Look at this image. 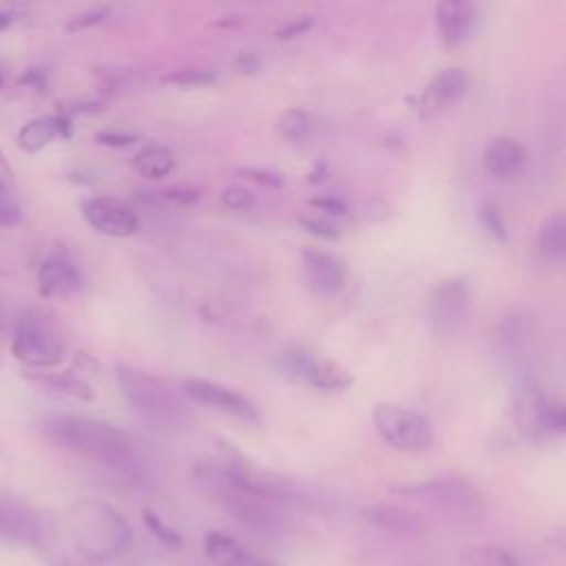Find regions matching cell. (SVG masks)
I'll use <instances>...</instances> for the list:
<instances>
[{
    "instance_id": "cell-25",
    "label": "cell",
    "mask_w": 566,
    "mask_h": 566,
    "mask_svg": "<svg viewBox=\"0 0 566 566\" xmlns=\"http://www.w3.org/2000/svg\"><path fill=\"white\" fill-rule=\"evenodd\" d=\"M31 380H35L38 385L46 387L49 391H55V394H64V396H71V398H77V400H91L93 398V391L91 387L80 378L75 376L73 371H62V374H31L29 376Z\"/></svg>"
},
{
    "instance_id": "cell-27",
    "label": "cell",
    "mask_w": 566,
    "mask_h": 566,
    "mask_svg": "<svg viewBox=\"0 0 566 566\" xmlns=\"http://www.w3.org/2000/svg\"><path fill=\"white\" fill-rule=\"evenodd\" d=\"M214 73L208 69H177L161 75V82L179 84V86H206L214 82Z\"/></svg>"
},
{
    "instance_id": "cell-11",
    "label": "cell",
    "mask_w": 566,
    "mask_h": 566,
    "mask_svg": "<svg viewBox=\"0 0 566 566\" xmlns=\"http://www.w3.org/2000/svg\"><path fill=\"white\" fill-rule=\"evenodd\" d=\"M181 391L192 398L195 402L214 407L223 413H230L239 420L245 422H256L259 420V411L252 405V400H248L243 394L214 382V380H206V378H184L181 380Z\"/></svg>"
},
{
    "instance_id": "cell-35",
    "label": "cell",
    "mask_w": 566,
    "mask_h": 566,
    "mask_svg": "<svg viewBox=\"0 0 566 566\" xmlns=\"http://www.w3.org/2000/svg\"><path fill=\"white\" fill-rule=\"evenodd\" d=\"M310 203L314 208H318L321 212H327V214H345V210H347V206L340 199H334V197H316Z\"/></svg>"
},
{
    "instance_id": "cell-14",
    "label": "cell",
    "mask_w": 566,
    "mask_h": 566,
    "mask_svg": "<svg viewBox=\"0 0 566 566\" xmlns=\"http://www.w3.org/2000/svg\"><path fill=\"white\" fill-rule=\"evenodd\" d=\"M82 287V276L75 263L64 254H49L38 265V292L49 298H64Z\"/></svg>"
},
{
    "instance_id": "cell-32",
    "label": "cell",
    "mask_w": 566,
    "mask_h": 566,
    "mask_svg": "<svg viewBox=\"0 0 566 566\" xmlns=\"http://www.w3.org/2000/svg\"><path fill=\"white\" fill-rule=\"evenodd\" d=\"M480 217H482L486 230H489L493 237H497V239H502V241L506 239V226H504L500 212H497L493 206H482Z\"/></svg>"
},
{
    "instance_id": "cell-2",
    "label": "cell",
    "mask_w": 566,
    "mask_h": 566,
    "mask_svg": "<svg viewBox=\"0 0 566 566\" xmlns=\"http://www.w3.org/2000/svg\"><path fill=\"white\" fill-rule=\"evenodd\" d=\"M40 433L53 447L111 469H126L135 460L133 438L106 420L55 413L40 420Z\"/></svg>"
},
{
    "instance_id": "cell-7",
    "label": "cell",
    "mask_w": 566,
    "mask_h": 566,
    "mask_svg": "<svg viewBox=\"0 0 566 566\" xmlns=\"http://www.w3.org/2000/svg\"><path fill=\"white\" fill-rule=\"evenodd\" d=\"M398 491L411 497H422L431 502L436 509H440L442 513L462 522L475 520L484 509L480 491L462 478H449V475L433 478L420 484H407Z\"/></svg>"
},
{
    "instance_id": "cell-28",
    "label": "cell",
    "mask_w": 566,
    "mask_h": 566,
    "mask_svg": "<svg viewBox=\"0 0 566 566\" xmlns=\"http://www.w3.org/2000/svg\"><path fill=\"white\" fill-rule=\"evenodd\" d=\"M221 203L230 210H250L254 206V195L243 186H226L221 190Z\"/></svg>"
},
{
    "instance_id": "cell-10",
    "label": "cell",
    "mask_w": 566,
    "mask_h": 566,
    "mask_svg": "<svg viewBox=\"0 0 566 566\" xmlns=\"http://www.w3.org/2000/svg\"><path fill=\"white\" fill-rule=\"evenodd\" d=\"M82 214L86 223L106 237H130L139 230L137 212L115 197H88L82 201Z\"/></svg>"
},
{
    "instance_id": "cell-6",
    "label": "cell",
    "mask_w": 566,
    "mask_h": 566,
    "mask_svg": "<svg viewBox=\"0 0 566 566\" xmlns=\"http://www.w3.org/2000/svg\"><path fill=\"white\" fill-rule=\"evenodd\" d=\"M374 427L380 438L405 453H418L431 447L433 429L424 416L413 409L394 405V402H378L371 411Z\"/></svg>"
},
{
    "instance_id": "cell-33",
    "label": "cell",
    "mask_w": 566,
    "mask_h": 566,
    "mask_svg": "<svg viewBox=\"0 0 566 566\" xmlns=\"http://www.w3.org/2000/svg\"><path fill=\"white\" fill-rule=\"evenodd\" d=\"M144 517H146V524L153 528V533H155L161 542H166V544H170V546H177V544H179V535H177L170 526H166L153 511H146Z\"/></svg>"
},
{
    "instance_id": "cell-24",
    "label": "cell",
    "mask_w": 566,
    "mask_h": 566,
    "mask_svg": "<svg viewBox=\"0 0 566 566\" xmlns=\"http://www.w3.org/2000/svg\"><path fill=\"white\" fill-rule=\"evenodd\" d=\"M462 564L464 566H526L520 555H515L504 546H493V544L464 548Z\"/></svg>"
},
{
    "instance_id": "cell-3",
    "label": "cell",
    "mask_w": 566,
    "mask_h": 566,
    "mask_svg": "<svg viewBox=\"0 0 566 566\" xmlns=\"http://www.w3.org/2000/svg\"><path fill=\"white\" fill-rule=\"evenodd\" d=\"M66 533L75 551L88 562H108L128 551L133 528L111 504L86 497L66 509Z\"/></svg>"
},
{
    "instance_id": "cell-26",
    "label": "cell",
    "mask_w": 566,
    "mask_h": 566,
    "mask_svg": "<svg viewBox=\"0 0 566 566\" xmlns=\"http://www.w3.org/2000/svg\"><path fill=\"white\" fill-rule=\"evenodd\" d=\"M276 128L290 142H305L312 133V117L303 108H287L279 115Z\"/></svg>"
},
{
    "instance_id": "cell-20",
    "label": "cell",
    "mask_w": 566,
    "mask_h": 566,
    "mask_svg": "<svg viewBox=\"0 0 566 566\" xmlns=\"http://www.w3.org/2000/svg\"><path fill=\"white\" fill-rule=\"evenodd\" d=\"M69 126H71L69 119L62 115L35 117L18 130V146H20V150L35 155L42 148H46L55 137L69 135Z\"/></svg>"
},
{
    "instance_id": "cell-19",
    "label": "cell",
    "mask_w": 566,
    "mask_h": 566,
    "mask_svg": "<svg viewBox=\"0 0 566 566\" xmlns=\"http://www.w3.org/2000/svg\"><path fill=\"white\" fill-rule=\"evenodd\" d=\"M203 553L212 566H270L259 555L243 548L237 539L223 533H208L203 537Z\"/></svg>"
},
{
    "instance_id": "cell-8",
    "label": "cell",
    "mask_w": 566,
    "mask_h": 566,
    "mask_svg": "<svg viewBox=\"0 0 566 566\" xmlns=\"http://www.w3.org/2000/svg\"><path fill=\"white\" fill-rule=\"evenodd\" d=\"M469 285L460 276L438 281L424 298V323L438 338L458 334L469 314Z\"/></svg>"
},
{
    "instance_id": "cell-5",
    "label": "cell",
    "mask_w": 566,
    "mask_h": 566,
    "mask_svg": "<svg viewBox=\"0 0 566 566\" xmlns=\"http://www.w3.org/2000/svg\"><path fill=\"white\" fill-rule=\"evenodd\" d=\"M11 354L24 367L49 369L62 363L66 354L64 338L57 325L42 312H24L13 329Z\"/></svg>"
},
{
    "instance_id": "cell-18",
    "label": "cell",
    "mask_w": 566,
    "mask_h": 566,
    "mask_svg": "<svg viewBox=\"0 0 566 566\" xmlns=\"http://www.w3.org/2000/svg\"><path fill=\"white\" fill-rule=\"evenodd\" d=\"M484 168L495 179H511L524 166V146L509 135L493 137L482 155Z\"/></svg>"
},
{
    "instance_id": "cell-4",
    "label": "cell",
    "mask_w": 566,
    "mask_h": 566,
    "mask_svg": "<svg viewBox=\"0 0 566 566\" xmlns=\"http://www.w3.org/2000/svg\"><path fill=\"white\" fill-rule=\"evenodd\" d=\"M115 376L126 402L150 427L172 431L188 422L186 405L161 378L130 365H117Z\"/></svg>"
},
{
    "instance_id": "cell-21",
    "label": "cell",
    "mask_w": 566,
    "mask_h": 566,
    "mask_svg": "<svg viewBox=\"0 0 566 566\" xmlns=\"http://www.w3.org/2000/svg\"><path fill=\"white\" fill-rule=\"evenodd\" d=\"M528 411L533 413V422L537 429L546 433H562L566 424L564 407L553 396H546L542 391H533L528 396Z\"/></svg>"
},
{
    "instance_id": "cell-17",
    "label": "cell",
    "mask_w": 566,
    "mask_h": 566,
    "mask_svg": "<svg viewBox=\"0 0 566 566\" xmlns=\"http://www.w3.org/2000/svg\"><path fill=\"white\" fill-rule=\"evenodd\" d=\"M363 520L376 528H382L387 533H396V535H420L424 531V524L420 520V515H416L413 511L398 506V504H369L360 511Z\"/></svg>"
},
{
    "instance_id": "cell-22",
    "label": "cell",
    "mask_w": 566,
    "mask_h": 566,
    "mask_svg": "<svg viewBox=\"0 0 566 566\" xmlns=\"http://www.w3.org/2000/svg\"><path fill=\"white\" fill-rule=\"evenodd\" d=\"M133 168L137 175L146 177V179H164L172 172L175 168V157L166 146H144L142 150L135 153L133 157Z\"/></svg>"
},
{
    "instance_id": "cell-13",
    "label": "cell",
    "mask_w": 566,
    "mask_h": 566,
    "mask_svg": "<svg viewBox=\"0 0 566 566\" xmlns=\"http://www.w3.org/2000/svg\"><path fill=\"white\" fill-rule=\"evenodd\" d=\"M287 363L292 371H296L305 382L323 391H338L352 385V374L336 360L329 358H314L303 352L290 354Z\"/></svg>"
},
{
    "instance_id": "cell-37",
    "label": "cell",
    "mask_w": 566,
    "mask_h": 566,
    "mask_svg": "<svg viewBox=\"0 0 566 566\" xmlns=\"http://www.w3.org/2000/svg\"><path fill=\"white\" fill-rule=\"evenodd\" d=\"M0 190H13V170L0 150Z\"/></svg>"
},
{
    "instance_id": "cell-39",
    "label": "cell",
    "mask_w": 566,
    "mask_h": 566,
    "mask_svg": "<svg viewBox=\"0 0 566 566\" xmlns=\"http://www.w3.org/2000/svg\"><path fill=\"white\" fill-rule=\"evenodd\" d=\"M60 566H73V564H60Z\"/></svg>"
},
{
    "instance_id": "cell-1",
    "label": "cell",
    "mask_w": 566,
    "mask_h": 566,
    "mask_svg": "<svg viewBox=\"0 0 566 566\" xmlns=\"http://www.w3.org/2000/svg\"><path fill=\"white\" fill-rule=\"evenodd\" d=\"M195 480L206 495L241 524L261 533H279L283 528L285 511L292 502L290 486L232 449H223L221 458L199 464Z\"/></svg>"
},
{
    "instance_id": "cell-16",
    "label": "cell",
    "mask_w": 566,
    "mask_h": 566,
    "mask_svg": "<svg viewBox=\"0 0 566 566\" xmlns=\"http://www.w3.org/2000/svg\"><path fill=\"white\" fill-rule=\"evenodd\" d=\"M436 24L449 46L464 44L475 24V7L467 0H444L436 4Z\"/></svg>"
},
{
    "instance_id": "cell-40",
    "label": "cell",
    "mask_w": 566,
    "mask_h": 566,
    "mask_svg": "<svg viewBox=\"0 0 566 566\" xmlns=\"http://www.w3.org/2000/svg\"><path fill=\"white\" fill-rule=\"evenodd\" d=\"M0 323H2V318H0Z\"/></svg>"
},
{
    "instance_id": "cell-12",
    "label": "cell",
    "mask_w": 566,
    "mask_h": 566,
    "mask_svg": "<svg viewBox=\"0 0 566 566\" xmlns=\"http://www.w3.org/2000/svg\"><path fill=\"white\" fill-rule=\"evenodd\" d=\"M469 88V73L462 66H447L438 71L418 99V113L422 119L438 117L449 106L460 102Z\"/></svg>"
},
{
    "instance_id": "cell-30",
    "label": "cell",
    "mask_w": 566,
    "mask_h": 566,
    "mask_svg": "<svg viewBox=\"0 0 566 566\" xmlns=\"http://www.w3.org/2000/svg\"><path fill=\"white\" fill-rule=\"evenodd\" d=\"M298 223L314 237L321 239H336L338 237V228L334 223H329L327 219H318V217H298Z\"/></svg>"
},
{
    "instance_id": "cell-23",
    "label": "cell",
    "mask_w": 566,
    "mask_h": 566,
    "mask_svg": "<svg viewBox=\"0 0 566 566\" xmlns=\"http://www.w3.org/2000/svg\"><path fill=\"white\" fill-rule=\"evenodd\" d=\"M539 252L551 261H562L566 254V221L562 212H553L544 219L537 234Z\"/></svg>"
},
{
    "instance_id": "cell-38",
    "label": "cell",
    "mask_w": 566,
    "mask_h": 566,
    "mask_svg": "<svg viewBox=\"0 0 566 566\" xmlns=\"http://www.w3.org/2000/svg\"><path fill=\"white\" fill-rule=\"evenodd\" d=\"M99 144H108V146H128L133 142V135H124V133H99L97 135Z\"/></svg>"
},
{
    "instance_id": "cell-9",
    "label": "cell",
    "mask_w": 566,
    "mask_h": 566,
    "mask_svg": "<svg viewBox=\"0 0 566 566\" xmlns=\"http://www.w3.org/2000/svg\"><path fill=\"white\" fill-rule=\"evenodd\" d=\"M44 539L40 515L20 497L0 493V542L35 548Z\"/></svg>"
},
{
    "instance_id": "cell-29",
    "label": "cell",
    "mask_w": 566,
    "mask_h": 566,
    "mask_svg": "<svg viewBox=\"0 0 566 566\" xmlns=\"http://www.w3.org/2000/svg\"><path fill=\"white\" fill-rule=\"evenodd\" d=\"M22 219V208L13 190H0V228H13Z\"/></svg>"
},
{
    "instance_id": "cell-31",
    "label": "cell",
    "mask_w": 566,
    "mask_h": 566,
    "mask_svg": "<svg viewBox=\"0 0 566 566\" xmlns=\"http://www.w3.org/2000/svg\"><path fill=\"white\" fill-rule=\"evenodd\" d=\"M239 175H245L248 179H252V181H256L261 186H268V188L283 186V177L279 172H274V170H268V168H254V166L239 168Z\"/></svg>"
},
{
    "instance_id": "cell-34",
    "label": "cell",
    "mask_w": 566,
    "mask_h": 566,
    "mask_svg": "<svg viewBox=\"0 0 566 566\" xmlns=\"http://www.w3.org/2000/svg\"><path fill=\"white\" fill-rule=\"evenodd\" d=\"M310 27H312V18H292V20H287L285 24H281L276 29V38L292 40L296 35H303Z\"/></svg>"
},
{
    "instance_id": "cell-36",
    "label": "cell",
    "mask_w": 566,
    "mask_h": 566,
    "mask_svg": "<svg viewBox=\"0 0 566 566\" xmlns=\"http://www.w3.org/2000/svg\"><path fill=\"white\" fill-rule=\"evenodd\" d=\"M106 13H108L106 9H93V11H88V13L77 15L73 22L66 24V29H82V27H86V24H95V22H99Z\"/></svg>"
},
{
    "instance_id": "cell-15",
    "label": "cell",
    "mask_w": 566,
    "mask_h": 566,
    "mask_svg": "<svg viewBox=\"0 0 566 566\" xmlns=\"http://www.w3.org/2000/svg\"><path fill=\"white\" fill-rule=\"evenodd\" d=\"M303 274L312 292L332 296L345 285V265L338 256L323 250L303 252Z\"/></svg>"
}]
</instances>
